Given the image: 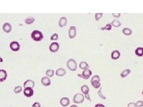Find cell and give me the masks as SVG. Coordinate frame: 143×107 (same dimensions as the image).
Masks as SVG:
<instances>
[{
	"mask_svg": "<svg viewBox=\"0 0 143 107\" xmlns=\"http://www.w3.org/2000/svg\"><path fill=\"white\" fill-rule=\"evenodd\" d=\"M31 38L35 41H41L44 38V35L41 32L38 30H35L32 32Z\"/></svg>",
	"mask_w": 143,
	"mask_h": 107,
	"instance_id": "6da1fadb",
	"label": "cell"
},
{
	"mask_svg": "<svg viewBox=\"0 0 143 107\" xmlns=\"http://www.w3.org/2000/svg\"><path fill=\"white\" fill-rule=\"evenodd\" d=\"M100 78L98 75H95L91 78V83L92 87H94L95 89H98L101 86V83H100Z\"/></svg>",
	"mask_w": 143,
	"mask_h": 107,
	"instance_id": "7a4b0ae2",
	"label": "cell"
},
{
	"mask_svg": "<svg viewBox=\"0 0 143 107\" xmlns=\"http://www.w3.org/2000/svg\"><path fill=\"white\" fill-rule=\"evenodd\" d=\"M67 67L71 71H75L77 69V63L74 59H69L67 62Z\"/></svg>",
	"mask_w": 143,
	"mask_h": 107,
	"instance_id": "3957f363",
	"label": "cell"
},
{
	"mask_svg": "<svg viewBox=\"0 0 143 107\" xmlns=\"http://www.w3.org/2000/svg\"><path fill=\"white\" fill-rule=\"evenodd\" d=\"M91 74H92L91 70H90V69H86V70H83L82 74H78V76L81 77V78H83L85 80H88L90 78V77L91 76Z\"/></svg>",
	"mask_w": 143,
	"mask_h": 107,
	"instance_id": "277c9868",
	"label": "cell"
},
{
	"mask_svg": "<svg viewBox=\"0 0 143 107\" xmlns=\"http://www.w3.org/2000/svg\"><path fill=\"white\" fill-rule=\"evenodd\" d=\"M81 91L84 94L86 99H88L90 101H91V99H90V96L89 95L90 88H89V87L87 85H83V86H82V87H81Z\"/></svg>",
	"mask_w": 143,
	"mask_h": 107,
	"instance_id": "5b68a950",
	"label": "cell"
},
{
	"mask_svg": "<svg viewBox=\"0 0 143 107\" xmlns=\"http://www.w3.org/2000/svg\"><path fill=\"white\" fill-rule=\"evenodd\" d=\"M84 101V96L83 94H77L74 97V102L75 103H81Z\"/></svg>",
	"mask_w": 143,
	"mask_h": 107,
	"instance_id": "8992f818",
	"label": "cell"
},
{
	"mask_svg": "<svg viewBox=\"0 0 143 107\" xmlns=\"http://www.w3.org/2000/svg\"><path fill=\"white\" fill-rule=\"evenodd\" d=\"M10 47L11 49L13 51H18L20 48V45L19 43L16 41H13L10 43Z\"/></svg>",
	"mask_w": 143,
	"mask_h": 107,
	"instance_id": "52a82bcc",
	"label": "cell"
},
{
	"mask_svg": "<svg viewBox=\"0 0 143 107\" xmlns=\"http://www.w3.org/2000/svg\"><path fill=\"white\" fill-rule=\"evenodd\" d=\"M76 35V28L75 26H70L69 30V36L70 39H73Z\"/></svg>",
	"mask_w": 143,
	"mask_h": 107,
	"instance_id": "ba28073f",
	"label": "cell"
},
{
	"mask_svg": "<svg viewBox=\"0 0 143 107\" xmlns=\"http://www.w3.org/2000/svg\"><path fill=\"white\" fill-rule=\"evenodd\" d=\"M59 48H60V46H59V43L56 42H54L51 43L50 47H49V49H50V51L52 52H56L57 51H58Z\"/></svg>",
	"mask_w": 143,
	"mask_h": 107,
	"instance_id": "9c48e42d",
	"label": "cell"
},
{
	"mask_svg": "<svg viewBox=\"0 0 143 107\" xmlns=\"http://www.w3.org/2000/svg\"><path fill=\"white\" fill-rule=\"evenodd\" d=\"M34 89L32 88H30V87H26L23 90V94L26 97H31L34 95Z\"/></svg>",
	"mask_w": 143,
	"mask_h": 107,
	"instance_id": "30bf717a",
	"label": "cell"
},
{
	"mask_svg": "<svg viewBox=\"0 0 143 107\" xmlns=\"http://www.w3.org/2000/svg\"><path fill=\"white\" fill-rule=\"evenodd\" d=\"M7 74L6 71L3 69H1L0 70V82L5 81L7 79Z\"/></svg>",
	"mask_w": 143,
	"mask_h": 107,
	"instance_id": "8fae6325",
	"label": "cell"
},
{
	"mask_svg": "<svg viewBox=\"0 0 143 107\" xmlns=\"http://www.w3.org/2000/svg\"><path fill=\"white\" fill-rule=\"evenodd\" d=\"M34 86H35V82L32 80H27L23 84V86L25 88H26V87L33 88Z\"/></svg>",
	"mask_w": 143,
	"mask_h": 107,
	"instance_id": "7c38bea8",
	"label": "cell"
},
{
	"mask_svg": "<svg viewBox=\"0 0 143 107\" xmlns=\"http://www.w3.org/2000/svg\"><path fill=\"white\" fill-rule=\"evenodd\" d=\"M60 103L61 104V105H62L63 107H67L69 105L70 103V100L68 98L64 97L60 99Z\"/></svg>",
	"mask_w": 143,
	"mask_h": 107,
	"instance_id": "4fadbf2b",
	"label": "cell"
},
{
	"mask_svg": "<svg viewBox=\"0 0 143 107\" xmlns=\"http://www.w3.org/2000/svg\"><path fill=\"white\" fill-rule=\"evenodd\" d=\"M11 25L9 23H5L3 26V29L6 33H10L11 31Z\"/></svg>",
	"mask_w": 143,
	"mask_h": 107,
	"instance_id": "5bb4252c",
	"label": "cell"
},
{
	"mask_svg": "<svg viewBox=\"0 0 143 107\" xmlns=\"http://www.w3.org/2000/svg\"><path fill=\"white\" fill-rule=\"evenodd\" d=\"M121 56V53L118 50H114L111 54V57L113 60H117Z\"/></svg>",
	"mask_w": 143,
	"mask_h": 107,
	"instance_id": "9a60e30c",
	"label": "cell"
},
{
	"mask_svg": "<svg viewBox=\"0 0 143 107\" xmlns=\"http://www.w3.org/2000/svg\"><path fill=\"white\" fill-rule=\"evenodd\" d=\"M41 83L42 85L45 86H49L51 84V80L48 77H43L41 79Z\"/></svg>",
	"mask_w": 143,
	"mask_h": 107,
	"instance_id": "2e32d148",
	"label": "cell"
},
{
	"mask_svg": "<svg viewBox=\"0 0 143 107\" xmlns=\"http://www.w3.org/2000/svg\"><path fill=\"white\" fill-rule=\"evenodd\" d=\"M67 18L65 17H62L60 18L59 22V25L60 27H63L64 26H66L67 25Z\"/></svg>",
	"mask_w": 143,
	"mask_h": 107,
	"instance_id": "e0dca14e",
	"label": "cell"
},
{
	"mask_svg": "<svg viewBox=\"0 0 143 107\" xmlns=\"http://www.w3.org/2000/svg\"><path fill=\"white\" fill-rule=\"evenodd\" d=\"M66 70L64 68H59L56 71V75L58 76H63L66 74Z\"/></svg>",
	"mask_w": 143,
	"mask_h": 107,
	"instance_id": "ac0fdd59",
	"label": "cell"
},
{
	"mask_svg": "<svg viewBox=\"0 0 143 107\" xmlns=\"http://www.w3.org/2000/svg\"><path fill=\"white\" fill-rule=\"evenodd\" d=\"M135 54L136 56L138 57H142L143 56V48L142 47H138L135 51Z\"/></svg>",
	"mask_w": 143,
	"mask_h": 107,
	"instance_id": "d6986e66",
	"label": "cell"
},
{
	"mask_svg": "<svg viewBox=\"0 0 143 107\" xmlns=\"http://www.w3.org/2000/svg\"><path fill=\"white\" fill-rule=\"evenodd\" d=\"M34 21H35V18L32 17H27L25 20V23L27 24V25H31L32 23L34 22Z\"/></svg>",
	"mask_w": 143,
	"mask_h": 107,
	"instance_id": "ffe728a7",
	"label": "cell"
},
{
	"mask_svg": "<svg viewBox=\"0 0 143 107\" xmlns=\"http://www.w3.org/2000/svg\"><path fill=\"white\" fill-rule=\"evenodd\" d=\"M130 73H131V70H130V69H126V70H123V71H122V73H121V77H126Z\"/></svg>",
	"mask_w": 143,
	"mask_h": 107,
	"instance_id": "44dd1931",
	"label": "cell"
},
{
	"mask_svg": "<svg viewBox=\"0 0 143 107\" xmlns=\"http://www.w3.org/2000/svg\"><path fill=\"white\" fill-rule=\"evenodd\" d=\"M79 67L81 69H83V70H86V69H88L89 65L87 63H86L85 61H82L81 63H80Z\"/></svg>",
	"mask_w": 143,
	"mask_h": 107,
	"instance_id": "7402d4cb",
	"label": "cell"
},
{
	"mask_svg": "<svg viewBox=\"0 0 143 107\" xmlns=\"http://www.w3.org/2000/svg\"><path fill=\"white\" fill-rule=\"evenodd\" d=\"M122 32H123V34H125V35H131L132 33V31L131 30V29H130L126 28H126L123 29Z\"/></svg>",
	"mask_w": 143,
	"mask_h": 107,
	"instance_id": "603a6c76",
	"label": "cell"
},
{
	"mask_svg": "<svg viewBox=\"0 0 143 107\" xmlns=\"http://www.w3.org/2000/svg\"><path fill=\"white\" fill-rule=\"evenodd\" d=\"M111 25H112V26H114V27H117L121 26V23L117 20H113V21H112Z\"/></svg>",
	"mask_w": 143,
	"mask_h": 107,
	"instance_id": "cb8c5ba5",
	"label": "cell"
},
{
	"mask_svg": "<svg viewBox=\"0 0 143 107\" xmlns=\"http://www.w3.org/2000/svg\"><path fill=\"white\" fill-rule=\"evenodd\" d=\"M54 71L52 70H47L46 71V75L48 77H52L54 76Z\"/></svg>",
	"mask_w": 143,
	"mask_h": 107,
	"instance_id": "d4e9b609",
	"label": "cell"
},
{
	"mask_svg": "<svg viewBox=\"0 0 143 107\" xmlns=\"http://www.w3.org/2000/svg\"><path fill=\"white\" fill-rule=\"evenodd\" d=\"M112 28V26L111 24H107L104 27H101V30H110Z\"/></svg>",
	"mask_w": 143,
	"mask_h": 107,
	"instance_id": "484cf974",
	"label": "cell"
},
{
	"mask_svg": "<svg viewBox=\"0 0 143 107\" xmlns=\"http://www.w3.org/2000/svg\"><path fill=\"white\" fill-rule=\"evenodd\" d=\"M22 90V87L20 86H16L14 89V92L15 94H19V93L21 92Z\"/></svg>",
	"mask_w": 143,
	"mask_h": 107,
	"instance_id": "4316f807",
	"label": "cell"
},
{
	"mask_svg": "<svg viewBox=\"0 0 143 107\" xmlns=\"http://www.w3.org/2000/svg\"><path fill=\"white\" fill-rule=\"evenodd\" d=\"M58 38H59V35H58V34H57V33H54L51 36L50 39H51V41H56V40L58 39Z\"/></svg>",
	"mask_w": 143,
	"mask_h": 107,
	"instance_id": "83f0119b",
	"label": "cell"
},
{
	"mask_svg": "<svg viewBox=\"0 0 143 107\" xmlns=\"http://www.w3.org/2000/svg\"><path fill=\"white\" fill-rule=\"evenodd\" d=\"M103 15V13H97V14H95V20H97V21H98V20H99L100 19H101V17H102Z\"/></svg>",
	"mask_w": 143,
	"mask_h": 107,
	"instance_id": "f1b7e54d",
	"label": "cell"
},
{
	"mask_svg": "<svg viewBox=\"0 0 143 107\" xmlns=\"http://www.w3.org/2000/svg\"><path fill=\"white\" fill-rule=\"evenodd\" d=\"M98 96H99L100 98H101L104 99H106V96H104V95L102 94V92H101V88H100V89L98 90Z\"/></svg>",
	"mask_w": 143,
	"mask_h": 107,
	"instance_id": "f546056e",
	"label": "cell"
},
{
	"mask_svg": "<svg viewBox=\"0 0 143 107\" xmlns=\"http://www.w3.org/2000/svg\"><path fill=\"white\" fill-rule=\"evenodd\" d=\"M137 107H143V102L142 101H138L135 103Z\"/></svg>",
	"mask_w": 143,
	"mask_h": 107,
	"instance_id": "4dcf8cb0",
	"label": "cell"
},
{
	"mask_svg": "<svg viewBox=\"0 0 143 107\" xmlns=\"http://www.w3.org/2000/svg\"><path fill=\"white\" fill-rule=\"evenodd\" d=\"M128 107H137L135 103H134V102H130L128 104Z\"/></svg>",
	"mask_w": 143,
	"mask_h": 107,
	"instance_id": "1f68e13d",
	"label": "cell"
},
{
	"mask_svg": "<svg viewBox=\"0 0 143 107\" xmlns=\"http://www.w3.org/2000/svg\"><path fill=\"white\" fill-rule=\"evenodd\" d=\"M32 107H41V104L39 102H35L33 104Z\"/></svg>",
	"mask_w": 143,
	"mask_h": 107,
	"instance_id": "d6a6232c",
	"label": "cell"
},
{
	"mask_svg": "<svg viewBox=\"0 0 143 107\" xmlns=\"http://www.w3.org/2000/svg\"><path fill=\"white\" fill-rule=\"evenodd\" d=\"M112 15L113 16H114V17H116V18H118L121 16V13H112Z\"/></svg>",
	"mask_w": 143,
	"mask_h": 107,
	"instance_id": "836d02e7",
	"label": "cell"
},
{
	"mask_svg": "<svg viewBox=\"0 0 143 107\" xmlns=\"http://www.w3.org/2000/svg\"><path fill=\"white\" fill-rule=\"evenodd\" d=\"M94 107H106L104 105L101 104V103H97V104H96L95 105Z\"/></svg>",
	"mask_w": 143,
	"mask_h": 107,
	"instance_id": "e575fe53",
	"label": "cell"
},
{
	"mask_svg": "<svg viewBox=\"0 0 143 107\" xmlns=\"http://www.w3.org/2000/svg\"><path fill=\"white\" fill-rule=\"evenodd\" d=\"M70 107H78L76 105H72L70 106Z\"/></svg>",
	"mask_w": 143,
	"mask_h": 107,
	"instance_id": "d590c367",
	"label": "cell"
},
{
	"mask_svg": "<svg viewBox=\"0 0 143 107\" xmlns=\"http://www.w3.org/2000/svg\"><path fill=\"white\" fill-rule=\"evenodd\" d=\"M3 61V59L1 58V57H0V62H1V63H2Z\"/></svg>",
	"mask_w": 143,
	"mask_h": 107,
	"instance_id": "8d00e7d4",
	"label": "cell"
},
{
	"mask_svg": "<svg viewBox=\"0 0 143 107\" xmlns=\"http://www.w3.org/2000/svg\"><path fill=\"white\" fill-rule=\"evenodd\" d=\"M142 94H143V92H142Z\"/></svg>",
	"mask_w": 143,
	"mask_h": 107,
	"instance_id": "74e56055",
	"label": "cell"
}]
</instances>
